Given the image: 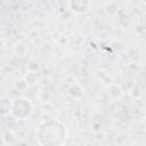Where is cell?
I'll use <instances>...</instances> for the list:
<instances>
[{
    "instance_id": "7a4b0ae2",
    "label": "cell",
    "mask_w": 146,
    "mask_h": 146,
    "mask_svg": "<svg viewBox=\"0 0 146 146\" xmlns=\"http://www.w3.org/2000/svg\"><path fill=\"white\" fill-rule=\"evenodd\" d=\"M31 112H32V104L26 98H23V97L17 98L11 104L10 113L18 119H22V120L25 119L31 114Z\"/></svg>"
},
{
    "instance_id": "6da1fadb",
    "label": "cell",
    "mask_w": 146,
    "mask_h": 146,
    "mask_svg": "<svg viewBox=\"0 0 146 146\" xmlns=\"http://www.w3.org/2000/svg\"><path fill=\"white\" fill-rule=\"evenodd\" d=\"M66 137V125L58 120L44 121L38 127L36 138L42 146H63Z\"/></svg>"
}]
</instances>
